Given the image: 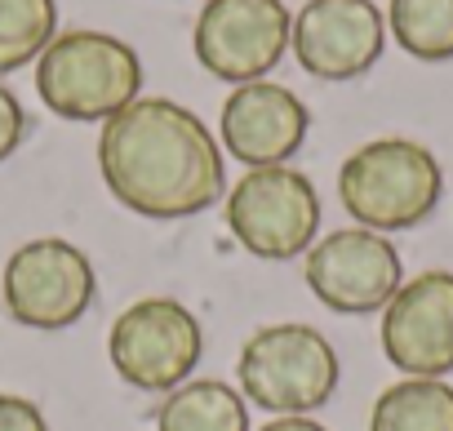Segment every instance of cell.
<instances>
[{"mask_svg":"<svg viewBox=\"0 0 453 431\" xmlns=\"http://www.w3.org/2000/svg\"><path fill=\"white\" fill-rule=\"evenodd\" d=\"M98 173L138 219H191L213 209L226 187L218 138L173 98H134L103 120Z\"/></svg>","mask_w":453,"mask_h":431,"instance_id":"cell-1","label":"cell"},{"mask_svg":"<svg viewBox=\"0 0 453 431\" xmlns=\"http://www.w3.org/2000/svg\"><path fill=\"white\" fill-rule=\"evenodd\" d=\"M338 196L342 209L356 219V227L369 232H409L444 196L440 160L413 142V138H373L356 147L338 169Z\"/></svg>","mask_w":453,"mask_h":431,"instance_id":"cell-2","label":"cell"},{"mask_svg":"<svg viewBox=\"0 0 453 431\" xmlns=\"http://www.w3.org/2000/svg\"><path fill=\"white\" fill-rule=\"evenodd\" d=\"M36 94L63 120H111L142 98V58L94 27L58 32L36 58Z\"/></svg>","mask_w":453,"mask_h":431,"instance_id":"cell-3","label":"cell"},{"mask_svg":"<svg viewBox=\"0 0 453 431\" xmlns=\"http://www.w3.org/2000/svg\"><path fill=\"white\" fill-rule=\"evenodd\" d=\"M338 373H342L338 351L329 347V338L320 329H311L303 320L263 325L258 334H250V342L241 347V360H236L241 396L276 418L320 409L334 396Z\"/></svg>","mask_w":453,"mask_h":431,"instance_id":"cell-4","label":"cell"},{"mask_svg":"<svg viewBox=\"0 0 453 431\" xmlns=\"http://www.w3.org/2000/svg\"><path fill=\"white\" fill-rule=\"evenodd\" d=\"M226 227L254 258L285 263L307 254L320 241V191L307 173L289 165L245 169L241 182L226 191Z\"/></svg>","mask_w":453,"mask_h":431,"instance_id":"cell-5","label":"cell"},{"mask_svg":"<svg viewBox=\"0 0 453 431\" xmlns=\"http://www.w3.org/2000/svg\"><path fill=\"white\" fill-rule=\"evenodd\" d=\"M200 351H204L200 320L178 298H138L107 329L111 369L138 391L169 396L191 378Z\"/></svg>","mask_w":453,"mask_h":431,"instance_id":"cell-6","label":"cell"},{"mask_svg":"<svg viewBox=\"0 0 453 431\" xmlns=\"http://www.w3.org/2000/svg\"><path fill=\"white\" fill-rule=\"evenodd\" d=\"M98 281L81 245L63 236H36L19 245L0 272L5 312L27 329H67L94 307Z\"/></svg>","mask_w":453,"mask_h":431,"instance_id":"cell-7","label":"cell"},{"mask_svg":"<svg viewBox=\"0 0 453 431\" xmlns=\"http://www.w3.org/2000/svg\"><path fill=\"white\" fill-rule=\"evenodd\" d=\"M294 14L285 0H204L196 14L191 50L218 81H263L289 50Z\"/></svg>","mask_w":453,"mask_h":431,"instance_id":"cell-8","label":"cell"},{"mask_svg":"<svg viewBox=\"0 0 453 431\" xmlns=\"http://www.w3.org/2000/svg\"><path fill=\"white\" fill-rule=\"evenodd\" d=\"M307 289L338 316H373L404 285L395 245L369 227H342L320 236L303 254Z\"/></svg>","mask_w":453,"mask_h":431,"instance_id":"cell-9","label":"cell"},{"mask_svg":"<svg viewBox=\"0 0 453 431\" xmlns=\"http://www.w3.org/2000/svg\"><path fill=\"white\" fill-rule=\"evenodd\" d=\"M387 45V19L373 0H307L294 19L289 50L316 81L365 76Z\"/></svg>","mask_w":453,"mask_h":431,"instance_id":"cell-10","label":"cell"},{"mask_svg":"<svg viewBox=\"0 0 453 431\" xmlns=\"http://www.w3.org/2000/svg\"><path fill=\"white\" fill-rule=\"evenodd\" d=\"M382 351L404 378H444L453 369V272H422L391 294Z\"/></svg>","mask_w":453,"mask_h":431,"instance_id":"cell-11","label":"cell"},{"mask_svg":"<svg viewBox=\"0 0 453 431\" xmlns=\"http://www.w3.org/2000/svg\"><path fill=\"white\" fill-rule=\"evenodd\" d=\"M311 129V112L307 103L276 85V81H250L236 85L222 103L218 116V138L245 169H263V165H289V156L303 147Z\"/></svg>","mask_w":453,"mask_h":431,"instance_id":"cell-12","label":"cell"},{"mask_svg":"<svg viewBox=\"0 0 453 431\" xmlns=\"http://www.w3.org/2000/svg\"><path fill=\"white\" fill-rule=\"evenodd\" d=\"M156 431H250V400L222 378H187L160 400Z\"/></svg>","mask_w":453,"mask_h":431,"instance_id":"cell-13","label":"cell"},{"mask_svg":"<svg viewBox=\"0 0 453 431\" xmlns=\"http://www.w3.org/2000/svg\"><path fill=\"white\" fill-rule=\"evenodd\" d=\"M369 431H453V387L444 378H400L369 413Z\"/></svg>","mask_w":453,"mask_h":431,"instance_id":"cell-14","label":"cell"},{"mask_svg":"<svg viewBox=\"0 0 453 431\" xmlns=\"http://www.w3.org/2000/svg\"><path fill=\"white\" fill-rule=\"evenodd\" d=\"M387 27L418 63L453 58V0H391Z\"/></svg>","mask_w":453,"mask_h":431,"instance_id":"cell-15","label":"cell"},{"mask_svg":"<svg viewBox=\"0 0 453 431\" xmlns=\"http://www.w3.org/2000/svg\"><path fill=\"white\" fill-rule=\"evenodd\" d=\"M54 36H58L54 0H0V76L36 63Z\"/></svg>","mask_w":453,"mask_h":431,"instance_id":"cell-16","label":"cell"},{"mask_svg":"<svg viewBox=\"0 0 453 431\" xmlns=\"http://www.w3.org/2000/svg\"><path fill=\"white\" fill-rule=\"evenodd\" d=\"M27 138V112L10 85H0V160H10Z\"/></svg>","mask_w":453,"mask_h":431,"instance_id":"cell-17","label":"cell"},{"mask_svg":"<svg viewBox=\"0 0 453 431\" xmlns=\"http://www.w3.org/2000/svg\"><path fill=\"white\" fill-rule=\"evenodd\" d=\"M0 431H50V422L36 400L19 391H0Z\"/></svg>","mask_w":453,"mask_h":431,"instance_id":"cell-18","label":"cell"},{"mask_svg":"<svg viewBox=\"0 0 453 431\" xmlns=\"http://www.w3.org/2000/svg\"><path fill=\"white\" fill-rule=\"evenodd\" d=\"M258 431H329V427H325V422H316L311 413H285V418L263 422Z\"/></svg>","mask_w":453,"mask_h":431,"instance_id":"cell-19","label":"cell"}]
</instances>
